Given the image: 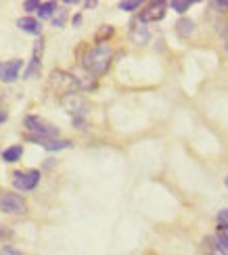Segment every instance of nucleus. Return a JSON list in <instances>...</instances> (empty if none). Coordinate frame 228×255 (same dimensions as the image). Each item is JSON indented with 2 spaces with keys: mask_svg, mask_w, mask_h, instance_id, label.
Wrapping results in <instances>:
<instances>
[{
  "mask_svg": "<svg viewBox=\"0 0 228 255\" xmlns=\"http://www.w3.org/2000/svg\"><path fill=\"white\" fill-rule=\"evenodd\" d=\"M57 10V2H40L38 6V17L40 19H48L52 17V13Z\"/></svg>",
  "mask_w": 228,
  "mask_h": 255,
  "instance_id": "nucleus-14",
  "label": "nucleus"
},
{
  "mask_svg": "<svg viewBox=\"0 0 228 255\" xmlns=\"http://www.w3.org/2000/svg\"><path fill=\"white\" fill-rule=\"evenodd\" d=\"M212 241L216 243V247H218V249H222L224 253H228V239L222 235V232H220V235H216Z\"/></svg>",
  "mask_w": 228,
  "mask_h": 255,
  "instance_id": "nucleus-15",
  "label": "nucleus"
},
{
  "mask_svg": "<svg viewBox=\"0 0 228 255\" xmlns=\"http://www.w3.org/2000/svg\"><path fill=\"white\" fill-rule=\"evenodd\" d=\"M21 67H23V61H21V59L4 61L2 65H0V80H2V82H15L19 78Z\"/></svg>",
  "mask_w": 228,
  "mask_h": 255,
  "instance_id": "nucleus-6",
  "label": "nucleus"
},
{
  "mask_svg": "<svg viewBox=\"0 0 228 255\" xmlns=\"http://www.w3.org/2000/svg\"><path fill=\"white\" fill-rule=\"evenodd\" d=\"M208 255H228V253H224L222 249H218V247H216V243L210 241L208 243Z\"/></svg>",
  "mask_w": 228,
  "mask_h": 255,
  "instance_id": "nucleus-20",
  "label": "nucleus"
},
{
  "mask_svg": "<svg viewBox=\"0 0 228 255\" xmlns=\"http://www.w3.org/2000/svg\"><path fill=\"white\" fill-rule=\"evenodd\" d=\"M111 57H113L111 46L101 42V44H96L94 48H90L86 52L84 59H82V65L86 71H90L92 76H103L111 65Z\"/></svg>",
  "mask_w": 228,
  "mask_h": 255,
  "instance_id": "nucleus-1",
  "label": "nucleus"
},
{
  "mask_svg": "<svg viewBox=\"0 0 228 255\" xmlns=\"http://www.w3.org/2000/svg\"><path fill=\"white\" fill-rule=\"evenodd\" d=\"M189 6H191L189 0H184V2H180V0H174V2H170V8H174L176 13H184Z\"/></svg>",
  "mask_w": 228,
  "mask_h": 255,
  "instance_id": "nucleus-16",
  "label": "nucleus"
},
{
  "mask_svg": "<svg viewBox=\"0 0 228 255\" xmlns=\"http://www.w3.org/2000/svg\"><path fill=\"white\" fill-rule=\"evenodd\" d=\"M214 6L216 8H228V0L224 2V0H220V2H214Z\"/></svg>",
  "mask_w": 228,
  "mask_h": 255,
  "instance_id": "nucleus-23",
  "label": "nucleus"
},
{
  "mask_svg": "<svg viewBox=\"0 0 228 255\" xmlns=\"http://www.w3.org/2000/svg\"><path fill=\"white\" fill-rule=\"evenodd\" d=\"M25 128L36 138H59V128L55 124L46 122L44 118H38V115H27Z\"/></svg>",
  "mask_w": 228,
  "mask_h": 255,
  "instance_id": "nucleus-3",
  "label": "nucleus"
},
{
  "mask_svg": "<svg viewBox=\"0 0 228 255\" xmlns=\"http://www.w3.org/2000/svg\"><path fill=\"white\" fill-rule=\"evenodd\" d=\"M132 40L136 44H145L149 40V27L143 23V21H138V23L132 25Z\"/></svg>",
  "mask_w": 228,
  "mask_h": 255,
  "instance_id": "nucleus-10",
  "label": "nucleus"
},
{
  "mask_svg": "<svg viewBox=\"0 0 228 255\" xmlns=\"http://www.w3.org/2000/svg\"><path fill=\"white\" fill-rule=\"evenodd\" d=\"M21 155H23V146H21V144L8 146L6 151H2V159H4L6 163H15V161H19Z\"/></svg>",
  "mask_w": 228,
  "mask_h": 255,
  "instance_id": "nucleus-11",
  "label": "nucleus"
},
{
  "mask_svg": "<svg viewBox=\"0 0 228 255\" xmlns=\"http://www.w3.org/2000/svg\"><path fill=\"white\" fill-rule=\"evenodd\" d=\"M65 21H67V10H59V15L57 17H52V25L55 27H63L65 25Z\"/></svg>",
  "mask_w": 228,
  "mask_h": 255,
  "instance_id": "nucleus-17",
  "label": "nucleus"
},
{
  "mask_svg": "<svg viewBox=\"0 0 228 255\" xmlns=\"http://www.w3.org/2000/svg\"><path fill=\"white\" fill-rule=\"evenodd\" d=\"M0 255H23V253L13 249V247H2V249H0Z\"/></svg>",
  "mask_w": 228,
  "mask_h": 255,
  "instance_id": "nucleus-22",
  "label": "nucleus"
},
{
  "mask_svg": "<svg viewBox=\"0 0 228 255\" xmlns=\"http://www.w3.org/2000/svg\"><path fill=\"white\" fill-rule=\"evenodd\" d=\"M50 84H52V88L61 94H65V97H69V94H73L78 90V80H75L71 73H65V71H52Z\"/></svg>",
  "mask_w": 228,
  "mask_h": 255,
  "instance_id": "nucleus-4",
  "label": "nucleus"
},
{
  "mask_svg": "<svg viewBox=\"0 0 228 255\" xmlns=\"http://www.w3.org/2000/svg\"><path fill=\"white\" fill-rule=\"evenodd\" d=\"M119 8H122V10H128V13H130V10L140 8V2H138V0H132V2H119Z\"/></svg>",
  "mask_w": 228,
  "mask_h": 255,
  "instance_id": "nucleus-19",
  "label": "nucleus"
},
{
  "mask_svg": "<svg viewBox=\"0 0 228 255\" xmlns=\"http://www.w3.org/2000/svg\"><path fill=\"white\" fill-rule=\"evenodd\" d=\"M226 50H228V44H226Z\"/></svg>",
  "mask_w": 228,
  "mask_h": 255,
  "instance_id": "nucleus-24",
  "label": "nucleus"
},
{
  "mask_svg": "<svg viewBox=\"0 0 228 255\" xmlns=\"http://www.w3.org/2000/svg\"><path fill=\"white\" fill-rule=\"evenodd\" d=\"M29 140H34L40 146H44L46 151H63V148H69L71 146V142L69 140H63V138H36V136H29Z\"/></svg>",
  "mask_w": 228,
  "mask_h": 255,
  "instance_id": "nucleus-8",
  "label": "nucleus"
},
{
  "mask_svg": "<svg viewBox=\"0 0 228 255\" xmlns=\"http://www.w3.org/2000/svg\"><path fill=\"white\" fill-rule=\"evenodd\" d=\"M27 203L21 195L8 193V190H0V211L8 216H25L27 214Z\"/></svg>",
  "mask_w": 228,
  "mask_h": 255,
  "instance_id": "nucleus-2",
  "label": "nucleus"
},
{
  "mask_svg": "<svg viewBox=\"0 0 228 255\" xmlns=\"http://www.w3.org/2000/svg\"><path fill=\"white\" fill-rule=\"evenodd\" d=\"M40 184V172L38 169H25V172L13 174V186L19 190H34Z\"/></svg>",
  "mask_w": 228,
  "mask_h": 255,
  "instance_id": "nucleus-5",
  "label": "nucleus"
},
{
  "mask_svg": "<svg viewBox=\"0 0 228 255\" xmlns=\"http://www.w3.org/2000/svg\"><path fill=\"white\" fill-rule=\"evenodd\" d=\"M42 52H44V42H42V40H38V42H36V46H34V59H31V65H29V69L25 71V76H31V73H34V71L38 69Z\"/></svg>",
  "mask_w": 228,
  "mask_h": 255,
  "instance_id": "nucleus-12",
  "label": "nucleus"
},
{
  "mask_svg": "<svg viewBox=\"0 0 228 255\" xmlns=\"http://www.w3.org/2000/svg\"><path fill=\"white\" fill-rule=\"evenodd\" d=\"M193 29H195V21L193 19H180L176 23V31L180 36H191Z\"/></svg>",
  "mask_w": 228,
  "mask_h": 255,
  "instance_id": "nucleus-13",
  "label": "nucleus"
},
{
  "mask_svg": "<svg viewBox=\"0 0 228 255\" xmlns=\"http://www.w3.org/2000/svg\"><path fill=\"white\" fill-rule=\"evenodd\" d=\"M38 6H40L38 0H27V2H23V8L27 10V13H31V10H38Z\"/></svg>",
  "mask_w": 228,
  "mask_h": 255,
  "instance_id": "nucleus-21",
  "label": "nucleus"
},
{
  "mask_svg": "<svg viewBox=\"0 0 228 255\" xmlns=\"http://www.w3.org/2000/svg\"><path fill=\"white\" fill-rule=\"evenodd\" d=\"M166 13H168V6L164 2H153L140 13V21H143V23H149V21H161L166 17Z\"/></svg>",
  "mask_w": 228,
  "mask_h": 255,
  "instance_id": "nucleus-7",
  "label": "nucleus"
},
{
  "mask_svg": "<svg viewBox=\"0 0 228 255\" xmlns=\"http://www.w3.org/2000/svg\"><path fill=\"white\" fill-rule=\"evenodd\" d=\"M218 226H220L222 230L228 228V209H222L220 214H218Z\"/></svg>",
  "mask_w": 228,
  "mask_h": 255,
  "instance_id": "nucleus-18",
  "label": "nucleus"
},
{
  "mask_svg": "<svg viewBox=\"0 0 228 255\" xmlns=\"http://www.w3.org/2000/svg\"><path fill=\"white\" fill-rule=\"evenodd\" d=\"M17 27H19L21 31H25V34H34V36H38L42 25H40V21L34 19V17H21V19L17 21Z\"/></svg>",
  "mask_w": 228,
  "mask_h": 255,
  "instance_id": "nucleus-9",
  "label": "nucleus"
}]
</instances>
